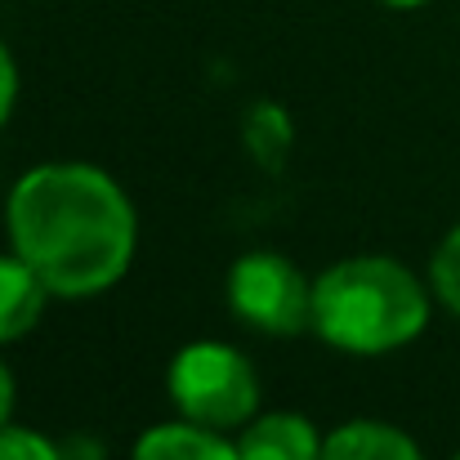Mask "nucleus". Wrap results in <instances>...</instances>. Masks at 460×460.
Here are the masks:
<instances>
[{"mask_svg":"<svg viewBox=\"0 0 460 460\" xmlns=\"http://www.w3.org/2000/svg\"><path fill=\"white\" fill-rule=\"evenodd\" d=\"M4 228L9 251H18L58 300L112 291L130 273L139 246L135 201L90 161L22 170L4 201Z\"/></svg>","mask_w":460,"mask_h":460,"instance_id":"f257e3e1","label":"nucleus"},{"mask_svg":"<svg viewBox=\"0 0 460 460\" xmlns=\"http://www.w3.org/2000/svg\"><path fill=\"white\" fill-rule=\"evenodd\" d=\"M429 326V287L389 255H349L313 278V331L322 344L380 358Z\"/></svg>","mask_w":460,"mask_h":460,"instance_id":"f03ea898","label":"nucleus"},{"mask_svg":"<svg viewBox=\"0 0 460 460\" xmlns=\"http://www.w3.org/2000/svg\"><path fill=\"white\" fill-rule=\"evenodd\" d=\"M165 394L183 420L224 429V434L242 429L260 416V376H255L251 358L219 340L183 344L170 358Z\"/></svg>","mask_w":460,"mask_h":460,"instance_id":"7ed1b4c3","label":"nucleus"},{"mask_svg":"<svg viewBox=\"0 0 460 460\" xmlns=\"http://www.w3.org/2000/svg\"><path fill=\"white\" fill-rule=\"evenodd\" d=\"M228 308L264 335L313 331V282L278 251H246L228 273Z\"/></svg>","mask_w":460,"mask_h":460,"instance_id":"20e7f679","label":"nucleus"},{"mask_svg":"<svg viewBox=\"0 0 460 460\" xmlns=\"http://www.w3.org/2000/svg\"><path fill=\"white\" fill-rule=\"evenodd\" d=\"M322 438L326 434L300 411H269L242 425L237 452L242 460H322Z\"/></svg>","mask_w":460,"mask_h":460,"instance_id":"39448f33","label":"nucleus"},{"mask_svg":"<svg viewBox=\"0 0 460 460\" xmlns=\"http://www.w3.org/2000/svg\"><path fill=\"white\" fill-rule=\"evenodd\" d=\"M45 305H49V287L40 282V273L18 251H4L0 255V344L31 335L45 317Z\"/></svg>","mask_w":460,"mask_h":460,"instance_id":"423d86ee","label":"nucleus"},{"mask_svg":"<svg viewBox=\"0 0 460 460\" xmlns=\"http://www.w3.org/2000/svg\"><path fill=\"white\" fill-rule=\"evenodd\" d=\"M130 460H242V452L224 438V429H206L179 416L144 429L130 447Z\"/></svg>","mask_w":460,"mask_h":460,"instance_id":"0eeeda50","label":"nucleus"},{"mask_svg":"<svg viewBox=\"0 0 460 460\" xmlns=\"http://www.w3.org/2000/svg\"><path fill=\"white\" fill-rule=\"evenodd\" d=\"M322 460H425L420 443L385 420H344L322 438Z\"/></svg>","mask_w":460,"mask_h":460,"instance_id":"6e6552de","label":"nucleus"},{"mask_svg":"<svg viewBox=\"0 0 460 460\" xmlns=\"http://www.w3.org/2000/svg\"><path fill=\"white\" fill-rule=\"evenodd\" d=\"M242 144L255 165L264 170H282L287 156L296 148V126L287 117V108L278 103H251L246 108V121H242Z\"/></svg>","mask_w":460,"mask_h":460,"instance_id":"1a4fd4ad","label":"nucleus"},{"mask_svg":"<svg viewBox=\"0 0 460 460\" xmlns=\"http://www.w3.org/2000/svg\"><path fill=\"white\" fill-rule=\"evenodd\" d=\"M429 291L452 317H460V224L438 242V251L429 260Z\"/></svg>","mask_w":460,"mask_h":460,"instance_id":"9d476101","label":"nucleus"},{"mask_svg":"<svg viewBox=\"0 0 460 460\" xmlns=\"http://www.w3.org/2000/svg\"><path fill=\"white\" fill-rule=\"evenodd\" d=\"M0 460H63V447L49 443L45 434L36 429H22V425H4L0 429Z\"/></svg>","mask_w":460,"mask_h":460,"instance_id":"9b49d317","label":"nucleus"},{"mask_svg":"<svg viewBox=\"0 0 460 460\" xmlns=\"http://www.w3.org/2000/svg\"><path fill=\"white\" fill-rule=\"evenodd\" d=\"M13 103H18V67H13V54L4 49V40H0V130L13 117Z\"/></svg>","mask_w":460,"mask_h":460,"instance_id":"f8f14e48","label":"nucleus"},{"mask_svg":"<svg viewBox=\"0 0 460 460\" xmlns=\"http://www.w3.org/2000/svg\"><path fill=\"white\" fill-rule=\"evenodd\" d=\"M13 402H18V389H13V371L0 362V429L9 425V416H13Z\"/></svg>","mask_w":460,"mask_h":460,"instance_id":"ddd939ff","label":"nucleus"},{"mask_svg":"<svg viewBox=\"0 0 460 460\" xmlns=\"http://www.w3.org/2000/svg\"><path fill=\"white\" fill-rule=\"evenodd\" d=\"M63 460H103V452L90 438H72V443H63Z\"/></svg>","mask_w":460,"mask_h":460,"instance_id":"4468645a","label":"nucleus"},{"mask_svg":"<svg viewBox=\"0 0 460 460\" xmlns=\"http://www.w3.org/2000/svg\"><path fill=\"white\" fill-rule=\"evenodd\" d=\"M385 4H394V9H420V4H429V0H385Z\"/></svg>","mask_w":460,"mask_h":460,"instance_id":"2eb2a0df","label":"nucleus"},{"mask_svg":"<svg viewBox=\"0 0 460 460\" xmlns=\"http://www.w3.org/2000/svg\"><path fill=\"white\" fill-rule=\"evenodd\" d=\"M452 460H460V452H456V456H452Z\"/></svg>","mask_w":460,"mask_h":460,"instance_id":"dca6fc26","label":"nucleus"}]
</instances>
